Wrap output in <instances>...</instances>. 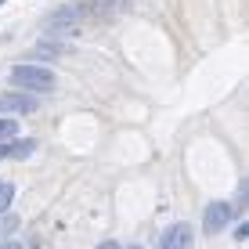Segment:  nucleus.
I'll use <instances>...</instances> for the list:
<instances>
[{
    "label": "nucleus",
    "mask_w": 249,
    "mask_h": 249,
    "mask_svg": "<svg viewBox=\"0 0 249 249\" xmlns=\"http://www.w3.org/2000/svg\"><path fill=\"white\" fill-rule=\"evenodd\" d=\"M11 83L15 87H22V90H29V94H51L58 87V80H54V72L44 65H15L11 69Z\"/></svg>",
    "instance_id": "obj_1"
},
{
    "label": "nucleus",
    "mask_w": 249,
    "mask_h": 249,
    "mask_svg": "<svg viewBox=\"0 0 249 249\" xmlns=\"http://www.w3.org/2000/svg\"><path fill=\"white\" fill-rule=\"evenodd\" d=\"M83 15H87V7L65 4V7H58L54 15H47V18H44V33H47V36H54V33H58V36H76Z\"/></svg>",
    "instance_id": "obj_2"
},
{
    "label": "nucleus",
    "mask_w": 249,
    "mask_h": 249,
    "mask_svg": "<svg viewBox=\"0 0 249 249\" xmlns=\"http://www.w3.org/2000/svg\"><path fill=\"white\" fill-rule=\"evenodd\" d=\"M231 206L228 202H210L206 206V213H202V231L206 235H217V231H224L228 224H231Z\"/></svg>",
    "instance_id": "obj_3"
},
{
    "label": "nucleus",
    "mask_w": 249,
    "mask_h": 249,
    "mask_svg": "<svg viewBox=\"0 0 249 249\" xmlns=\"http://www.w3.org/2000/svg\"><path fill=\"white\" fill-rule=\"evenodd\" d=\"M192 238H195L192 224L177 220V224H170L166 231H162V238H159V249H192Z\"/></svg>",
    "instance_id": "obj_4"
},
{
    "label": "nucleus",
    "mask_w": 249,
    "mask_h": 249,
    "mask_svg": "<svg viewBox=\"0 0 249 249\" xmlns=\"http://www.w3.org/2000/svg\"><path fill=\"white\" fill-rule=\"evenodd\" d=\"M36 112V98L29 94H0V116H29Z\"/></svg>",
    "instance_id": "obj_5"
},
{
    "label": "nucleus",
    "mask_w": 249,
    "mask_h": 249,
    "mask_svg": "<svg viewBox=\"0 0 249 249\" xmlns=\"http://www.w3.org/2000/svg\"><path fill=\"white\" fill-rule=\"evenodd\" d=\"M65 54V44H58V40H51V44H36L29 51V62H54V58Z\"/></svg>",
    "instance_id": "obj_6"
},
{
    "label": "nucleus",
    "mask_w": 249,
    "mask_h": 249,
    "mask_svg": "<svg viewBox=\"0 0 249 249\" xmlns=\"http://www.w3.org/2000/svg\"><path fill=\"white\" fill-rule=\"evenodd\" d=\"M4 152H7V159H29L33 152H36V141H18V137H11V141L4 144Z\"/></svg>",
    "instance_id": "obj_7"
},
{
    "label": "nucleus",
    "mask_w": 249,
    "mask_h": 249,
    "mask_svg": "<svg viewBox=\"0 0 249 249\" xmlns=\"http://www.w3.org/2000/svg\"><path fill=\"white\" fill-rule=\"evenodd\" d=\"M11 137H18V123L15 116H0V144H7Z\"/></svg>",
    "instance_id": "obj_8"
},
{
    "label": "nucleus",
    "mask_w": 249,
    "mask_h": 249,
    "mask_svg": "<svg viewBox=\"0 0 249 249\" xmlns=\"http://www.w3.org/2000/svg\"><path fill=\"white\" fill-rule=\"evenodd\" d=\"M11 199H15V184L11 181H0V213H7Z\"/></svg>",
    "instance_id": "obj_9"
},
{
    "label": "nucleus",
    "mask_w": 249,
    "mask_h": 249,
    "mask_svg": "<svg viewBox=\"0 0 249 249\" xmlns=\"http://www.w3.org/2000/svg\"><path fill=\"white\" fill-rule=\"evenodd\" d=\"M130 4L134 0H98L101 11H130Z\"/></svg>",
    "instance_id": "obj_10"
},
{
    "label": "nucleus",
    "mask_w": 249,
    "mask_h": 249,
    "mask_svg": "<svg viewBox=\"0 0 249 249\" xmlns=\"http://www.w3.org/2000/svg\"><path fill=\"white\" fill-rule=\"evenodd\" d=\"M15 228H18V217H15V213H7V217H0V231H4V235H11Z\"/></svg>",
    "instance_id": "obj_11"
},
{
    "label": "nucleus",
    "mask_w": 249,
    "mask_h": 249,
    "mask_svg": "<svg viewBox=\"0 0 249 249\" xmlns=\"http://www.w3.org/2000/svg\"><path fill=\"white\" fill-rule=\"evenodd\" d=\"M0 249H25V246L15 242V238H4V242H0Z\"/></svg>",
    "instance_id": "obj_12"
},
{
    "label": "nucleus",
    "mask_w": 249,
    "mask_h": 249,
    "mask_svg": "<svg viewBox=\"0 0 249 249\" xmlns=\"http://www.w3.org/2000/svg\"><path fill=\"white\" fill-rule=\"evenodd\" d=\"M246 235H249V228H246V224H238V228H235V238H238V242H246Z\"/></svg>",
    "instance_id": "obj_13"
},
{
    "label": "nucleus",
    "mask_w": 249,
    "mask_h": 249,
    "mask_svg": "<svg viewBox=\"0 0 249 249\" xmlns=\"http://www.w3.org/2000/svg\"><path fill=\"white\" fill-rule=\"evenodd\" d=\"M98 249H123V246H119V242H101Z\"/></svg>",
    "instance_id": "obj_14"
},
{
    "label": "nucleus",
    "mask_w": 249,
    "mask_h": 249,
    "mask_svg": "<svg viewBox=\"0 0 249 249\" xmlns=\"http://www.w3.org/2000/svg\"><path fill=\"white\" fill-rule=\"evenodd\" d=\"M0 159H7V152H4V144H0Z\"/></svg>",
    "instance_id": "obj_15"
},
{
    "label": "nucleus",
    "mask_w": 249,
    "mask_h": 249,
    "mask_svg": "<svg viewBox=\"0 0 249 249\" xmlns=\"http://www.w3.org/2000/svg\"><path fill=\"white\" fill-rule=\"evenodd\" d=\"M130 249H137V246H130Z\"/></svg>",
    "instance_id": "obj_16"
},
{
    "label": "nucleus",
    "mask_w": 249,
    "mask_h": 249,
    "mask_svg": "<svg viewBox=\"0 0 249 249\" xmlns=\"http://www.w3.org/2000/svg\"><path fill=\"white\" fill-rule=\"evenodd\" d=\"M0 4H4V0H0Z\"/></svg>",
    "instance_id": "obj_17"
}]
</instances>
